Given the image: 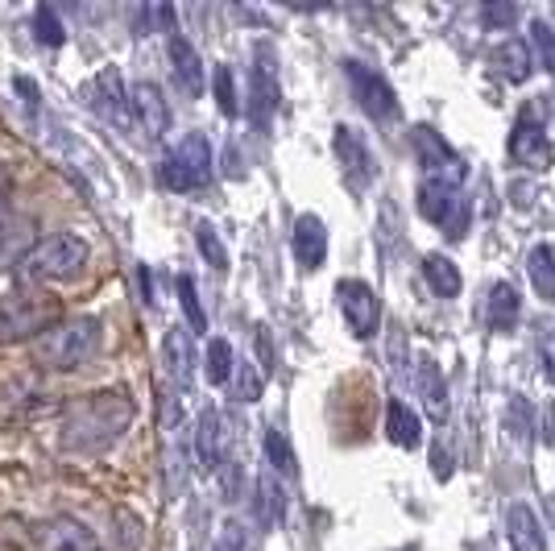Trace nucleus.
<instances>
[{"instance_id": "obj_37", "label": "nucleus", "mask_w": 555, "mask_h": 551, "mask_svg": "<svg viewBox=\"0 0 555 551\" xmlns=\"http://www.w3.org/2000/svg\"><path fill=\"white\" fill-rule=\"evenodd\" d=\"M257 357H261V377L274 373V345H270V328H257Z\"/></svg>"}, {"instance_id": "obj_6", "label": "nucleus", "mask_w": 555, "mask_h": 551, "mask_svg": "<svg viewBox=\"0 0 555 551\" xmlns=\"http://www.w3.org/2000/svg\"><path fill=\"white\" fill-rule=\"evenodd\" d=\"M468 212H473V204L461 195V187L443 183V179H423L418 183V216L440 225L452 241H461L468 232Z\"/></svg>"}, {"instance_id": "obj_13", "label": "nucleus", "mask_w": 555, "mask_h": 551, "mask_svg": "<svg viewBox=\"0 0 555 551\" xmlns=\"http://www.w3.org/2000/svg\"><path fill=\"white\" fill-rule=\"evenodd\" d=\"M278 100H282V92H278L274 67H270V50L261 47L257 50V67L249 75V120H254L257 129H270Z\"/></svg>"}, {"instance_id": "obj_11", "label": "nucleus", "mask_w": 555, "mask_h": 551, "mask_svg": "<svg viewBox=\"0 0 555 551\" xmlns=\"http://www.w3.org/2000/svg\"><path fill=\"white\" fill-rule=\"evenodd\" d=\"M92 108L100 113V120H108L113 129H133V104H129V88H125V79H120V71L116 67H104L100 75L92 79Z\"/></svg>"}, {"instance_id": "obj_3", "label": "nucleus", "mask_w": 555, "mask_h": 551, "mask_svg": "<svg viewBox=\"0 0 555 551\" xmlns=\"http://www.w3.org/2000/svg\"><path fill=\"white\" fill-rule=\"evenodd\" d=\"M100 336H104V323L95 316H67V320H59L34 341V357L47 369L75 373L100 353Z\"/></svg>"}, {"instance_id": "obj_41", "label": "nucleus", "mask_w": 555, "mask_h": 551, "mask_svg": "<svg viewBox=\"0 0 555 551\" xmlns=\"http://www.w3.org/2000/svg\"><path fill=\"white\" fill-rule=\"evenodd\" d=\"M552 518H555V494H552Z\"/></svg>"}, {"instance_id": "obj_28", "label": "nucleus", "mask_w": 555, "mask_h": 551, "mask_svg": "<svg viewBox=\"0 0 555 551\" xmlns=\"http://www.w3.org/2000/svg\"><path fill=\"white\" fill-rule=\"evenodd\" d=\"M261 444H266V457H270V464H274L282 477H299V457H295V448H291V439L282 436L278 427H266V436H261Z\"/></svg>"}, {"instance_id": "obj_12", "label": "nucleus", "mask_w": 555, "mask_h": 551, "mask_svg": "<svg viewBox=\"0 0 555 551\" xmlns=\"http://www.w3.org/2000/svg\"><path fill=\"white\" fill-rule=\"evenodd\" d=\"M509 158L527 170H547L552 166V141L543 133V125H534L531 113L518 116L514 133H509Z\"/></svg>"}, {"instance_id": "obj_16", "label": "nucleus", "mask_w": 555, "mask_h": 551, "mask_svg": "<svg viewBox=\"0 0 555 551\" xmlns=\"http://www.w3.org/2000/svg\"><path fill=\"white\" fill-rule=\"evenodd\" d=\"M195 464H199V473H220V464H224V419L211 407L195 419Z\"/></svg>"}, {"instance_id": "obj_4", "label": "nucleus", "mask_w": 555, "mask_h": 551, "mask_svg": "<svg viewBox=\"0 0 555 551\" xmlns=\"http://www.w3.org/2000/svg\"><path fill=\"white\" fill-rule=\"evenodd\" d=\"M59 320H63L59 299L47 295V291H38V286H17V291L0 295V345L38 341Z\"/></svg>"}, {"instance_id": "obj_18", "label": "nucleus", "mask_w": 555, "mask_h": 551, "mask_svg": "<svg viewBox=\"0 0 555 551\" xmlns=\"http://www.w3.org/2000/svg\"><path fill=\"white\" fill-rule=\"evenodd\" d=\"M170 63H175V79L186 95H204V63L199 50L186 42L179 29H170Z\"/></svg>"}, {"instance_id": "obj_35", "label": "nucleus", "mask_w": 555, "mask_h": 551, "mask_svg": "<svg viewBox=\"0 0 555 551\" xmlns=\"http://www.w3.org/2000/svg\"><path fill=\"white\" fill-rule=\"evenodd\" d=\"M514 17H518L514 4H481V22H486L489 29H509Z\"/></svg>"}, {"instance_id": "obj_2", "label": "nucleus", "mask_w": 555, "mask_h": 551, "mask_svg": "<svg viewBox=\"0 0 555 551\" xmlns=\"http://www.w3.org/2000/svg\"><path fill=\"white\" fill-rule=\"evenodd\" d=\"M92 257V245L79 236V232H54V236H42L38 245L17 257V286H50V282H67V278H79L83 266Z\"/></svg>"}, {"instance_id": "obj_30", "label": "nucleus", "mask_w": 555, "mask_h": 551, "mask_svg": "<svg viewBox=\"0 0 555 551\" xmlns=\"http://www.w3.org/2000/svg\"><path fill=\"white\" fill-rule=\"evenodd\" d=\"M175 291H179V303H183V316L191 323V332H208V311L199 303V291H195V278L179 274L175 278Z\"/></svg>"}, {"instance_id": "obj_33", "label": "nucleus", "mask_w": 555, "mask_h": 551, "mask_svg": "<svg viewBox=\"0 0 555 551\" xmlns=\"http://www.w3.org/2000/svg\"><path fill=\"white\" fill-rule=\"evenodd\" d=\"M211 88H216V104H220V113L224 116H241V100H236V79H232V67H220L211 71Z\"/></svg>"}, {"instance_id": "obj_40", "label": "nucleus", "mask_w": 555, "mask_h": 551, "mask_svg": "<svg viewBox=\"0 0 555 551\" xmlns=\"http://www.w3.org/2000/svg\"><path fill=\"white\" fill-rule=\"evenodd\" d=\"M9 236H13V212H9V200L0 195V249H4Z\"/></svg>"}, {"instance_id": "obj_20", "label": "nucleus", "mask_w": 555, "mask_h": 551, "mask_svg": "<svg viewBox=\"0 0 555 551\" xmlns=\"http://www.w3.org/2000/svg\"><path fill=\"white\" fill-rule=\"evenodd\" d=\"M506 535H509V548L514 551H547V543H543V527H539V518H534V510L527 502L509 505Z\"/></svg>"}, {"instance_id": "obj_36", "label": "nucleus", "mask_w": 555, "mask_h": 551, "mask_svg": "<svg viewBox=\"0 0 555 551\" xmlns=\"http://www.w3.org/2000/svg\"><path fill=\"white\" fill-rule=\"evenodd\" d=\"M261 373L257 369H249V366H241V402H257L261 398Z\"/></svg>"}, {"instance_id": "obj_31", "label": "nucleus", "mask_w": 555, "mask_h": 551, "mask_svg": "<svg viewBox=\"0 0 555 551\" xmlns=\"http://www.w3.org/2000/svg\"><path fill=\"white\" fill-rule=\"evenodd\" d=\"M195 245H199L204 261H208L216 274H224V270H229V253H224V241L216 236V229H211L208 220H199V225H195Z\"/></svg>"}, {"instance_id": "obj_5", "label": "nucleus", "mask_w": 555, "mask_h": 551, "mask_svg": "<svg viewBox=\"0 0 555 551\" xmlns=\"http://www.w3.org/2000/svg\"><path fill=\"white\" fill-rule=\"evenodd\" d=\"M211 179V141L204 133H186L158 166V183L166 191H199Z\"/></svg>"}, {"instance_id": "obj_32", "label": "nucleus", "mask_w": 555, "mask_h": 551, "mask_svg": "<svg viewBox=\"0 0 555 551\" xmlns=\"http://www.w3.org/2000/svg\"><path fill=\"white\" fill-rule=\"evenodd\" d=\"M534 54L531 63L543 71H555V29L547 22H531V47H527Z\"/></svg>"}, {"instance_id": "obj_38", "label": "nucleus", "mask_w": 555, "mask_h": 551, "mask_svg": "<svg viewBox=\"0 0 555 551\" xmlns=\"http://www.w3.org/2000/svg\"><path fill=\"white\" fill-rule=\"evenodd\" d=\"M431 473H436V482H448V477H452V457H448L443 444H431Z\"/></svg>"}, {"instance_id": "obj_26", "label": "nucleus", "mask_w": 555, "mask_h": 551, "mask_svg": "<svg viewBox=\"0 0 555 551\" xmlns=\"http://www.w3.org/2000/svg\"><path fill=\"white\" fill-rule=\"evenodd\" d=\"M282 514H286V494H282L274 473H261L257 477V523L270 530L282 523Z\"/></svg>"}, {"instance_id": "obj_14", "label": "nucleus", "mask_w": 555, "mask_h": 551, "mask_svg": "<svg viewBox=\"0 0 555 551\" xmlns=\"http://www.w3.org/2000/svg\"><path fill=\"white\" fill-rule=\"evenodd\" d=\"M129 104H133V116H138L141 129H145V138H166L170 133V104H166L158 84H150V79L133 84L129 88Z\"/></svg>"}, {"instance_id": "obj_25", "label": "nucleus", "mask_w": 555, "mask_h": 551, "mask_svg": "<svg viewBox=\"0 0 555 551\" xmlns=\"http://www.w3.org/2000/svg\"><path fill=\"white\" fill-rule=\"evenodd\" d=\"M518 316H522L518 291H514L509 282H498V286L489 291V328H493V332H514Z\"/></svg>"}, {"instance_id": "obj_24", "label": "nucleus", "mask_w": 555, "mask_h": 551, "mask_svg": "<svg viewBox=\"0 0 555 551\" xmlns=\"http://www.w3.org/2000/svg\"><path fill=\"white\" fill-rule=\"evenodd\" d=\"M423 278H427V286H431L440 299H456L464 286L456 261L443 257V253H427V257H423Z\"/></svg>"}, {"instance_id": "obj_17", "label": "nucleus", "mask_w": 555, "mask_h": 551, "mask_svg": "<svg viewBox=\"0 0 555 551\" xmlns=\"http://www.w3.org/2000/svg\"><path fill=\"white\" fill-rule=\"evenodd\" d=\"M295 257L302 270H320L327 257V229L315 212H307L295 220Z\"/></svg>"}, {"instance_id": "obj_21", "label": "nucleus", "mask_w": 555, "mask_h": 551, "mask_svg": "<svg viewBox=\"0 0 555 551\" xmlns=\"http://www.w3.org/2000/svg\"><path fill=\"white\" fill-rule=\"evenodd\" d=\"M493 71L506 79V84H527L531 79V50H527V42L522 38H506V42H498V50H493Z\"/></svg>"}, {"instance_id": "obj_39", "label": "nucleus", "mask_w": 555, "mask_h": 551, "mask_svg": "<svg viewBox=\"0 0 555 551\" xmlns=\"http://www.w3.org/2000/svg\"><path fill=\"white\" fill-rule=\"evenodd\" d=\"M539 353H543V369H547V377L555 382V328H547V332H543Z\"/></svg>"}, {"instance_id": "obj_10", "label": "nucleus", "mask_w": 555, "mask_h": 551, "mask_svg": "<svg viewBox=\"0 0 555 551\" xmlns=\"http://www.w3.org/2000/svg\"><path fill=\"white\" fill-rule=\"evenodd\" d=\"M332 150H336V162H340V170H345V179L352 191H365V187L377 179V166H373V154H370V145H365V138H361V129L336 125Z\"/></svg>"}, {"instance_id": "obj_27", "label": "nucleus", "mask_w": 555, "mask_h": 551, "mask_svg": "<svg viewBox=\"0 0 555 551\" xmlns=\"http://www.w3.org/2000/svg\"><path fill=\"white\" fill-rule=\"evenodd\" d=\"M527 274H531L534 295L543 303H555V249L552 245H534L527 257Z\"/></svg>"}, {"instance_id": "obj_29", "label": "nucleus", "mask_w": 555, "mask_h": 551, "mask_svg": "<svg viewBox=\"0 0 555 551\" xmlns=\"http://www.w3.org/2000/svg\"><path fill=\"white\" fill-rule=\"evenodd\" d=\"M232 369H236V357H232V345L229 341H208V357H204V373H208L211 386H224L232 377Z\"/></svg>"}, {"instance_id": "obj_1", "label": "nucleus", "mask_w": 555, "mask_h": 551, "mask_svg": "<svg viewBox=\"0 0 555 551\" xmlns=\"http://www.w3.org/2000/svg\"><path fill=\"white\" fill-rule=\"evenodd\" d=\"M129 423H133V402L125 394H88L70 402L63 414V444L70 452H104L125 436Z\"/></svg>"}, {"instance_id": "obj_9", "label": "nucleus", "mask_w": 555, "mask_h": 551, "mask_svg": "<svg viewBox=\"0 0 555 551\" xmlns=\"http://www.w3.org/2000/svg\"><path fill=\"white\" fill-rule=\"evenodd\" d=\"M336 303H340V316L352 328V336L370 341L373 332H377V323H382V303H377L370 282H361V278L336 282Z\"/></svg>"}, {"instance_id": "obj_15", "label": "nucleus", "mask_w": 555, "mask_h": 551, "mask_svg": "<svg viewBox=\"0 0 555 551\" xmlns=\"http://www.w3.org/2000/svg\"><path fill=\"white\" fill-rule=\"evenodd\" d=\"M38 551H100L95 535L75 518H47L38 527Z\"/></svg>"}, {"instance_id": "obj_42", "label": "nucleus", "mask_w": 555, "mask_h": 551, "mask_svg": "<svg viewBox=\"0 0 555 551\" xmlns=\"http://www.w3.org/2000/svg\"><path fill=\"white\" fill-rule=\"evenodd\" d=\"M216 551H220V548H216Z\"/></svg>"}, {"instance_id": "obj_8", "label": "nucleus", "mask_w": 555, "mask_h": 551, "mask_svg": "<svg viewBox=\"0 0 555 551\" xmlns=\"http://www.w3.org/2000/svg\"><path fill=\"white\" fill-rule=\"evenodd\" d=\"M340 67H345V79L352 88V100L365 108V116H373V120H393L398 116V95L377 71L357 63V59H345Z\"/></svg>"}, {"instance_id": "obj_19", "label": "nucleus", "mask_w": 555, "mask_h": 551, "mask_svg": "<svg viewBox=\"0 0 555 551\" xmlns=\"http://www.w3.org/2000/svg\"><path fill=\"white\" fill-rule=\"evenodd\" d=\"M163 361H166V373L175 377V386L186 390L191 386V373H195V345H191V332L186 328H170L166 332Z\"/></svg>"}, {"instance_id": "obj_7", "label": "nucleus", "mask_w": 555, "mask_h": 551, "mask_svg": "<svg viewBox=\"0 0 555 551\" xmlns=\"http://www.w3.org/2000/svg\"><path fill=\"white\" fill-rule=\"evenodd\" d=\"M411 145H415V158H418V166L427 170V179H443V183H452V187L464 183L468 166H464L461 154H456L431 125H415V129H411Z\"/></svg>"}, {"instance_id": "obj_34", "label": "nucleus", "mask_w": 555, "mask_h": 551, "mask_svg": "<svg viewBox=\"0 0 555 551\" xmlns=\"http://www.w3.org/2000/svg\"><path fill=\"white\" fill-rule=\"evenodd\" d=\"M34 25H38V38H42L47 47H63V42H67V29L54 17L50 4H38V9H34Z\"/></svg>"}, {"instance_id": "obj_22", "label": "nucleus", "mask_w": 555, "mask_h": 551, "mask_svg": "<svg viewBox=\"0 0 555 551\" xmlns=\"http://www.w3.org/2000/svg\"><path fill=\"white\" fill-rule=\"evenodd\" d=\"M418 394H423L427 419H431V423H443V419H448V386H443V373L431 357L418 361Z\"/></svg>"}, {"instance_id": "obj_23", "label": "nucleus", "mask_w": 555, "mask_h": 551, "mask_svg": "<svg viewBox=\"0 0 555 551\" xmlns=\"http://www.w3.org/2000/svg\"><path fill=\"white\" fill-rule=\"evenodd\" d=\"M386 436L398 448H418L423 444V423H418V414L402 398H393L390 407H386Z\"/></svg>"}]
</instances>
